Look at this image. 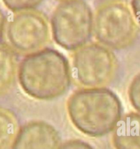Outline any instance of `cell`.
Instances as JSON below:
<instances>
[{
	"mask_svg": "<svg viewBox=\"0 0 140 149\" xmlns=\"http://www.w3.org/2000/svg\"><path fill=\"white\" fill-rule=\"evenodd\" d=\"M17 79L29 97L52 100L69 90L72 82L71 66L61 52L46 47L25 56L19 62Z\"/></svg>",
	"mask_w": 140,
	"mask_h": 149,
	"instance_id": "cell-1",
	"label": "cell"
},
{
	"mask_svg": "<svg viewBox=\"0 0 140 149\" xmlns=\"http://www.w3.org/2000/svg\"><path fill=\"white\" fill-rule=\"evenodd\" d=\"M66 109L73 125L94 138L112 133L123 116L119 97L106 87L80 88L69 97Z\"/></svg>",
	"mask_w": 140,
	"mask_h": 149,
	"instance_id": "cell-2",
	"label": "cell"
},
{
	"mask_svg": "<svg viewBox=\"0 0 140 149\" xmlns=\"http://www.w3.org/2000/svg\"><path fill=\"white\" fill-rule=\"evenodd\" d=\"M139 33L130 6L124 0H106L93 13V36L99 43L110 49L131 46Z\"/></svg>",
	"mask_w": 140,
	"mask_h": 149,
	"instance_id": "cell-3",
	"label": "cell"
},
{
	"mask_svg": "<svg viewBox=\"0 0 140 149\" xmlns=\"http://www.w3.org/2000/svg\"><path fill=\"white\" fill-rule=\"evenodd\" d=\"M71 81L80 88H100L116 77L118 62L112 49L98 42H88L71 54Z\"/></svg>",
	"mask_w": 140,
	"mask_h": 149,
	"instance_id": "cell-4",
	"label": "cell"
},
{
	"mask_svg": "<svg viewBox=\"0 0 140 149\" xmlns=\"http://www.w3.org/2000/svg\"><path fill=\"white\" fill-rule=\"evenodd\" d=\"M50 24L55 42L73 51L88 43L93 35V12L84 0L60 2L52 12Z\"/></svg>",
	"mask_w": 140,
	"mask_h": 149,
	"instance_id": "cell-5",
	"label": "cell"
},
{
	"mask_svg": "<svg viewBox=\"0 0 140 149\" xmlns=\"http://www.w3.org/2000/svg\"><path fill=\"white\" fill-rule=\"evenodd\" d=\"M6 43L17 55L37 52L51 41L50 21L45 13L33 9L14 12L6 22Z\"/></svg>",
	"mask_w": 140,
	"mask_h": 149,
	"instance_id": "cell-6",
	"label": "cell"
},
{
	"mask_svg": "<svg viewBox=\"0 0 140 149\" xmlns=\"http://www.w3.org/2000/svg\"><path fill=\"white\" fill-rule=\"evenodd\" d=\"M60 145L59 134L52 125L33 120L19 129L12 149H58Z\"/></svg>",
	"mask_w": 140,
	"mask_h": 149,
	"instance_id": "cell-7",
	"label": "cell"
},
{
	"mask_svg": "<svg viewBox=\"0 0 140 149\" xmlns=\"http://www.w3.org/2000/svg\"><path fill=\"white\" fill-rule=\"evenodd\" d=\"M111 141L114 149H140V113L123 115L112 133Z\"/></svg>",
	"mask_w": 140,
	"mask_h": 149,
	"instance_id": "cell-8",
	"label": "cell"
},
{
	"mask_svg": "<svg viewBox=\"0 0 140 149\" xmlns=\"http://www.w3.org/2000/svg\"><path fill=\"white\" fill-rule=\"evenodd\" d=\"M17 55L6 43L0 42V96L8 93L17 78Z\"/></svg>",
	"mask_w": 140,
	"mask_h": 149,
	"instance_id": "cell-9",
	"label": "cell"
},
{
	"mask_svg": "<svg viewBox=\"0 0 140 149\" xmlns=\"http://www.w3.org/2000/svg\"><path fill=\"white\" fill-rule=\"evenodd\" d=\"M19 130L18 120L9 109L0 107V149L12 147Z\"/></svg>",
	"mask_w": 140,
	"mask_h": 149,
	"instance_id": "cell-10",
	"label": "cell"
},
{
	"mask_svg": "<svg viewBox=\"0 0 140 149\" xmlns=\"http://www.w3.org/2000/svg\"><path fill=\"white\" fill-rule=\"evenodd\" d=\"M127 97L135 111L140 113V72L133 77L129 84Z\"/></svg>",
	"mask_w": 140,
	"mask_h": 149,
	"instance_id": "cell-11",
	"label": "cell"
},
{
	"mask_svg": "<svg viewBox=\"0 0 140 149\" xmlns=\"http://www.w3.org/2000/svg\"><path fill=\"white\" fill-rule=\"evenodd\" d=\"M2 1L8 9L16 12L35 9L44 0H2Z\"/></svg>",
	"mask_w": 140,
	"mask_h": 149,
	"instance_id": "cell-12",
	"label": "cell"
},
{
	"mask_svg": "<svg viewBox=\"0 0 140 149\" xmlns=\"http://www.w3.org/2000/svg\"><path fill=\"white\" fill-rule=\"evenodd\" d=\"M58 149H95V148L84 140L70 139L60 144Z\"/></svg>",
	"mask_w": 140,
	"mask_h": 149,
	"instance_id": "cell-13",
	"label": "cell"
},
{
	"mask_svg": "<svg viewBox=\"0 0 140 149\" xmlns=\"http://www.w3.org/2000/svg\"><path fill=\"white\" fill-rule=\"evenodd\" d=\"M130 8L137 23L140 26V0H131Z\"/></svg>",
	"mask_w": 140,
	"mask_h": 149,
	"instance_id": "cell-14",
	"label": "cell"
},
{
	"mask_svg": "<svg viewBox=\"0 0 140 149\" xmlns=\"http://www.w3.org/2000/svg\"><path fill=\"white\" fill-rule=\"evenodd\" d=\"M6 24V21L5 16L2 10L0 9V42L2 41V40L5 34Z\"/></svg>",
	"mask_w": 140,
	"mask_h": 149,
	"instance_id": "cell-15",
	"label": "cell"
},
{
	"mask_svg": "<svg viewBox=\"0 0 140 149\" xmlns=\"http://www.w3.org/2000/svg\"><path fill=\"white\" fill-rule=\"evenodd\" d=\"M58 1L60 2H66V1H74V0H57Z\"/></svg>",
	"mask_w": 140,
	"mask_h": 149,
	"instance_id": "cell-16",
	"label": "cell"
}]
</instances>
